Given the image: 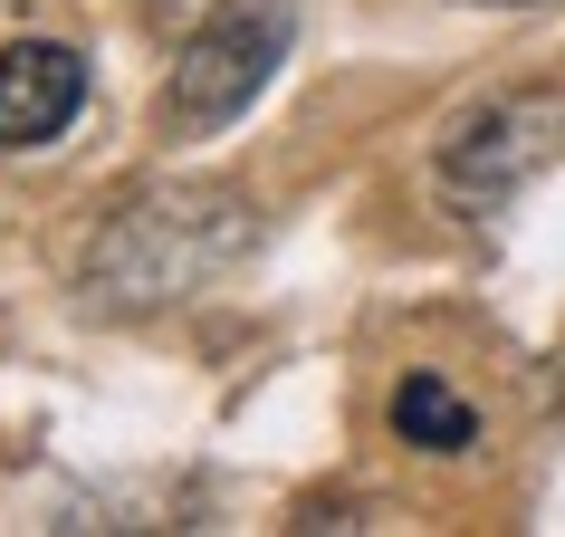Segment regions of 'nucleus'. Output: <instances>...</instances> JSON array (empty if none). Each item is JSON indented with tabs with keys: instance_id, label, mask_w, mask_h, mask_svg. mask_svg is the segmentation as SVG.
I'll list each match as a JSON object with an SVG mask.
<instances>
[{
	"instance_id": "1",
	"label": "nucleus",
	"mask_w": 565,
	"mask_h": 537,
	"mask_svg": "<svg viewBox=\"0 0 565 537\" xmlns=\"http://www.w3.org/2000/svg\"><path fill=\"white\" fill-rule=\"evenodd\" d=\"M288 39H298V0H221L202 30L173 49V77L153 96V125H163L173 145L221 135V125L249 116V96L278 77Z\"/></svg>"
},
{
	"instance_id": "2",
	"label": "nucleus",
	"mask_w": 565,
	"mask_h": 537,
	"mask_svg": "<svg viewBox=\"0 0 565 537\" xmlns=\"http://www.w3.org/2000/svg\"><path fill=\"white\" fill-rule=\"evenodd\" d=\"M125 240H96L87 260V288L116 307H153V298H182L202 268H221L249 231V202L231 192H173V202H135L116 221Z\"/></svg>"
},
{
	"instance_id": "3",
	"label": "nucleus",
	"mask_w": 565,
	"mask_h": 537,
	"mask_svg": "<svg viewBox=\"0 0 565 537\" xmlns=\"http://www.w3.org/2000/svg\"><path fill=\"white\" fill-rule=\"evenodd\" d=\"M556 145H565V96H489V106H470V116L441 135L431 173H441V192L460 211H489V202H508Z\"/></svg>"
},
{
	"instance_id": "4",
	"label": "nucleus",
	"mask_w": 565,
	"mask_h": 537,
	"mask_svg": "<svg viewBox=\"0 0 565 537\" xmlns=\"http://www.w3.org/2000/svg\"><path fill=\"white\" fill-rule=\"evenodd\" d=\"M77 106H87V59L67 39H10L0 49V145L10 154L58 145Z\"/></svg>"
},
{
	"instance_id": "5",
	"label": "nucleus",
	"mask_w": 565,
	"mask_h": 537,
	"mask_svg": "<svg viewBox=\"0 0 565 537\" xmlns=\"http://www.w3.org/2000/svg\"><path fill=\"white\" fill-rule=\"evenodd\" d=\"M393 432H403L413 451H470L479 413L441 385V375H403V385H393Z\"/></svg>"
},
{
	"instance_id": "6",
	"label": "nucleus",
	"mask_w": 565,
	"mask_h": 537,
	"mask_svg": "<svg viewBox=\"0 0 565 537\" xmlns=\"http://www.w3.org/2000/svg\"><path fill=\"white\" fill-rule=\"evenodd\" d=\"M460 10H536V0H460Z\"/></svg>"
}]
</instances>
